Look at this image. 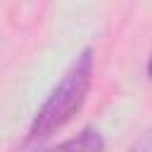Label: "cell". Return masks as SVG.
<instances>
[{"instance_id": "6da1fadb", "label": "cell", "mask_w": 152, "mask_h": 152, "mask_svg": "<svg viewBox=\"0 0 152 152\" xmlns=\"http://www.w3.org/2000/svg\"><path fill=\"white\" fill-rule=\"evenodd\" d=\"M93 66H95L93 50L90 48L81 50L78 57L71 62V66L59 78V83L52 88L48 100L36 112V116H33V121L28 126V135H26L28 142L48 140L52 133L64 128L78 114V109L83 107V102H86V97L90 93Z\"/></svg>"}, {"instance_id": "7a4b0ae2", "label": "cell", "mask_w": 152, "mask_h": 152, "mask_svg": "<svg viewBox=\"0 0 152 152\" xmlns=\"http://www.w3.org/2000/svg\"><path fill=\"white\" fill-rule=\"evenodd\" d=\"M36 152H104V138L97 128L88 126V128L78 131L76 135L66 138L64 142L52 145V147H43Z\"/></svg>"}, {"instance_id": "3957f363", "label": "cell", "mask_w": 152, "mask_h": 152, "mask_svg": "<svg viewBox=\"0 0 152 152\" xmlns=\"http://www.w3.org/2000/svg\"><path fill=\"white\" fill-rule=\"evenodd\" d=\"M128 152H152V128H147Z\"/></svg>"}, {"instance_id": "277c9868", "label": "cell", "mask_w": 152, "mask_h": 152, "mask_svg": "<svg viewBox=\"0 0 152 152\" xmlns=\"http://www.w3.org/2000/svg\"><path fill=\"white\" fill-rule=\"evenodd\" d=\"M145 74H147V78L152 81V55H150V59H147V66H145Z\"/></svg>"}]
</instances>
